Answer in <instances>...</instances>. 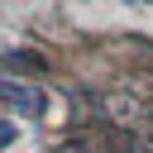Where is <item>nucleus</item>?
I'll list each match as a JSON object with an SVG mask.
<instances>
[{"mask_svg":"<svg viewBox=\"0 0 153 153\" xmlns=\"http://www.w3.org/2000/svg\"><path fill=\"white\" fill-rule=\"evenodd\" d=\"M14 143V120H0V148Z\"/></svg>","mask_w":153,"mask_h":153,"instance_id":"nucleus-2","label":"nucleus"},{"mask_svg":"<svg viewBox=\"0 0 153 153\" xmlns=\"http://www.w3.org/2000/svg\"><path fill=\"white\" fill-rule=\"evenodd\" d=\"M0 100L10 105V110H19V115H43L48 110V96L38 91V86H24V81H0Z\"/></svg>","mask_w":153,"mask_h":153,"instance_id":"nucleus-1","label":"nucleus"},{"mask_svg":"<svg viewBox=\"0 0 153 153\" xmlns=\"http://www.w3.org/2000/svg\"><path fill=\"white\" fill-rule=\"evenodd\" d=\"M124 5H153V0H124Z\"/></svg>","mask_w":153,"mask_h":153,"instance_id":"nucleus-3","label":"nucleus"}]
</instances>
